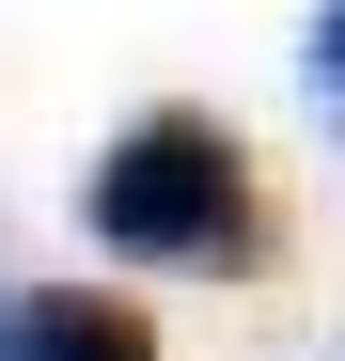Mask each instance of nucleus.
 Wrapping results in <instances>:
<instances>
[{
  "label": "nucleus",
  "instance_id": "1",
  "mask_svg": "<svg viewBox=\"0 0 345 361\" xmlns=\"http://www.w3.org/2000/svg\"><path fill=\"white\" fill-rule=\"evenodd\" d=\"M79 220H94V252H126V267H251L267 252V220H251V142L220 126V110H126V126L94 142L79 173Z\"/></svg>",
  "mask_w": 345,
  "mask_h": 361
},
{
  "label": "nucleus",
  "instance_id": "2",
  "mask_svg": "<svg viewBox=\"0 0 345 361\" xmlns=\"http://www.w3.org/2000/svg\"><path fill=\"white\" fill-rule=\"evenodd\" d=\"M0 361H157V314L94 298V283H47V298H0Z\"/></svg>",
  "mask_w": 345,
  "mask_h": 361
},
{
  "label": "nucleus",
  "instance_id": "3",
  "mask_svg": "<svg viewBox=\"0 0 345 361\" xmlns=\"http://www.w3.org/2000/svg\"><path fill=\"white\" fill-rule=\"evenodd\" d=\"M314 94H345V0H314Z\"/></svg>",
  "mask_w": 345,
  "mask_h": 361
}]
</instances>
